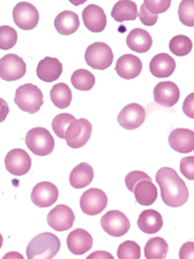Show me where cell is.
<instances>
[{
    "label": "cell",
    "instance_id": "1",
    "mask_svg": "<svg viewBox=\"0 0 194 259\" xmlns=\"http://www.w3.org/2000/svg\"><path fill=\"white\" fill-rule=\"evenodd\" d=\"M156 181L161 188L163 202L172 208L183 206L189 197L184 181L171 167H162L156 174Z\"/></svg>",
    "mask_w": 194,
    "mask_h": 259
},
{
    "label": "cell",
    "instance_id": "2",
    "mask_svg": "<svg viewBox=\"0 0 194 259\" xmlns=\"http://www.w3.org/2000/svg\"><path fill=\"white\" fill-rule=\"evenodd\" d=\"M60 249V240L51 233H42L29 242L27 256L29 259L53 258Z\"/></svg>",
    "mask_w": 194,
    "mask_h": 259
},
{
    "label": "cell",
    "instance_id": "3",
    "mask_svg": "<svg viewBox=\"0 0 194 259\" xmlns=\"http://www.w3.org/2000/svg\"><path fill=\"white\" fill-rule=\"evenodd\" d=\"M14 102L22 111L32 115L36 114L43 105V92L33 83L23 84L16 90Z\"/></svg>",
    "mask_w": 194,
    "mask_h": 259
},
{
    "label": "cell",
    "instance_id": "4",
    "mask_svg": "<svg viewBox=\"0 0 194 259\" xmlns=\"http://www.w3.org/2000/svg\"><path fill=\"white\" fill-rule=\"evenodd\" d=\"M28 149L34 154L45 156L50 154L54 150V139L48 130L37 127L30 130L25 139Z\"/></svg>",
    "mask_w": 194,
    "mask_h": 259
},
{
    "label": "cell",
    "instance_id": "5",
    "mask_svg": "<svg viewBox=\"0 0 194 259\" xmlns=\"http://www.w3.org/2000/svg\"><path fill=\"white\" fill-rule=\"evenodd\" d=\"M87 65L94 69L105 70L112 65L113 53L111 48L103 42L90 45L85 52Z\"/></svg>",
    "mask_w": 194,
    "mask_h": 259
},
{
    "label": "cell",
    "instance_id": "6",
    "mask_svg": "<svg viewBox=\"0 0 194 259\" xmlns=\"http://www.w3.org/2000/svg\"><path fill=\"white\" fill-rule=\"evenodd\" d=\"M92 131V124L85 118L74 120L65 132L64 139L67 146L72 149L84 147L91 138Z\"/></svg>",
    "mask_w": 194,
    "mask_h": 259
},
{
    "label": "cell",
    "instance_id": "7",
    "mask_svg": "<svg viewBox=\"0 0 194 259\" xmlns=\"http://www.w3.org/2000/svg\"><path fill=\"white\" fill-rule=\"evenodd\" d=\"M27 72L24 60L15 54L5 55L0 59V77L5 81L19 80Z\"/></svg>",
    "mask_w": 194,
    "mask_h": 259
},
{
    "label": "cell",
    "instance_id": "8",
    "mask_svg": "<svg viewBox=\"0 0 194 259\" xmlns=\"http://www.w3.org/2000/svg\"><path fill=\"white\" fill-rule=\"evenodd\" d=\"M12 17L17 27L26 31L35 29L40 20L38 9L32 3L25 1L15 5L12 11Z\"/></svg>",
    "mask_w": 194,
    "mask_h": 259
},
{
    "label": "cell",
    "instance_id": "9",
    "mask_svg": "<svg viewBox=\"0 0 194 259\" xmlns=\"http://www.w3.org/2000/svg\"><path fill=\"white\" fill-rule=\"evenodd\" d=\"M108 206V196L98 188H91L85 191L80 198V208L88 216L101 214Z\"/></svg>",
    "mask_w": 194,
    "mask_h": 259
},
{
    "label": "cell",
    "instance_id": "10",
    "mask_svg": "<svg viewBox=\"0 0 194 259\" xmlns=\"http://www.w3.org/2000/svg\"><path fill=\"white\" fill-rule=\"evenodd\" d=\"M103 230L111 237L119 238L128 233L130 222L128 218L118 210L108 211L101 219Z\"/></svg>",
    "mask_w": 194,
    "mask_h": 259
},
{
    "label": "cell",
    "instance_id": "11",
    "mask_svg": "<svg viewBox=\"0 0 194 259\" xmlns=\"http://www.w3.org/2000/svg\"><path fill=\"white\" fill-rule=\"evenodd\" d=\"M146 119V111L138 103H131L124 106L117 116L118 124L127 131L138 129Z\"/></svg>",
    "mask_w": 194,
    "mask_h": 259
},
{
    "label": "cell",
    "instance_id": "12",
    "mask_svg": "<svg viewBox=\"0 0 194 259\" xmlns=\"http://www.w3.org/2000/svg\"><path fill=\"white\" fill-rule=\"evenodd\" d=\"M4 163L7 171L12 175L23 176L30 171L32 159L25 150L14 149L6 154Z\"/></svg>",
    "mask_w": 194,
    "mask_h": 259
},
{
    "label": "cell",
    "instance_id": "13",
    "mask_svg": "<svg viewBox=\"0 0 194 259\" xmlns=\"http://www.w3.org/2000/svg\"><path fill=\"white\" fill-rule=\"evenodd\" d=\"M48 226L56 232H65L72 228L75 222V215L71 208L60 204L53 208L46 217Z\"/></svg>",
    "mask_w": 194,
    "mask_h": 259
},
{
    "label": "cell",
    "instance_id": "14",
    "mask_svg": "<svg viewBox=\"0 0 194 259\" xmlns=\"http://www.w3.org/2000/svg\"><path fill=\"white\" fill-rule=\"evenodd\" d=\"M57 187L48 181H43L35 185L31 193V200L39 208H47L58 199Z\"/></svg>",
    "mask_w": 194,
    "mask_h": 259
},
{
    "label": "cell",
    "instance_id": "15",
    "mask_svg": "<svg viewBox=\"0 0 194 259\" xmlns=\"http://www.w3.org/2000/svg\"><path fill=\"white\" fill-rule=\"evenodd\" d=\"M154 100L163 107L172 108L179 100L180 92L177 85L173 81L159 82L153 91Z\"/></svg>",
    "mask_w": 194,
    "mask_h": 259
},
{
    "label": "cell",
    "instance_id": "16",
    "mask_svg": "<svg viewBox=\"0 0 194 259\" xmlns=\"http://www.w3.org/2000/svg\"><path fill=\"white\" fill-rule=\"evenodd\" d=\"M82 19L87 29L93 33H101L107 27V15L97 4H90L82 12Z\"/></svg>",
    "mask_w": 194,
    "mask_h": 259
},
{
    "label": "cell",
    "instance_id": "17",
    "mask_svg": "<svg viewBox=\"0 0 194 259\" xmlns=\"http://www.w3.org/2000/svg\"><path fill=\"white\" fill-rule=\"evenodd\" d=\"M142 67V62L138 57L126 54L117 60L115 71L121 78L130 80L137 77L141 73Z\"/></svg>",
    "mask_w": 194,
    "mask_h": 259
},
{
    "label": "cell",
    "instance_id": "18",
    "mask_svg": "<svg viewBox=\"0 0 194 259\" xmlns=\"http://www.w3.org/2000/svg\"><path fill=\"white\" fill-rule=\"evenodd\" d=\"M169 144L173 151L189 153L194 151V132L192 130H173L169 136Z\"/></svg>",
    "mask_w": 194,
    "mask_h": 259
},
{
    "label": "cell",
    "instance_id": "19",
    "mask_svg": "<svg viewBox=\"0 0 194 259\" xmlns=\"http://www.w3.org/2000/svg\"><path fill=\"white\" fill-rule=\"evenodd\" d=\"M67 247L75 255H83L93 246L92 236L83 229H76L67 237Z\"/></svg>",
    "mask_w": 194,
    "mask_h": 259
},
{
    "label": "cell",
    "instance_id": "20",
    "mask_svg": "<svg viewBox=\"0 0 194 259\" xmlns=\"http://www.w3.org/2000/svg\"><path fill=\"white\" fill-rule=\"evenodd\" d=\"M63 67L62 64L56 58L45 57L37 66V75L43 82H53L57 80L61 73Z\"/></svg>",
    "mask_w": 194,
    "mask_h": 259
},
{
    "label": "cell",
    "instance_id": "21",
    "mask_svg": "<svg viewBox=\"0 0 194 259\" xmlns=\"http://www.w3.org/2000/svg\"><path fill=\"white\" fill-rule=\"evenodd\" d=\"M175 66L174 59L166 53H161L153 57L149 69L155 77L166 78L173 74Z\"/></svg>",
    "mask_w": 194,
    "mask_h": 259
},
{
    "label": "cell",
    "instance_id": "22",
    "mask_svg": "<svg viewBox=\"0 0 194 259\" xmlns=\"http://www.w3.org/2000/svg\"><path fill=\"white\" fill-rule=\"evenodd\" d=\"M163 225L164 221L162 215L158 211L152 209L143 211L137 221V226L140 231L147 235L159 233L162 230Z\"/></svg>",
    "mask_w": 194,
    "mask_h": 259
},
{
    "label": "cell",
    "instance_id": "23",
    "mask_svg": "<svg viewBox=\"0 0 194 259\" xmlns=\"http://www.w3.org/2000/svg\"><path fill=\"white\" fill-rule=\"evenodd\" d=\"M54 27L59 35L69 36L74 34L80 27L79 16L70 10L60 12L54 19Z\"/></svg>",
    "mask_w": 194,
    "mask_h": 259
},
{
    "label": "cell",
    "instance_id": "24",
    "mask_svg": "<svg viewBox=\"0 0 194 259\" xmlns=\"http://www.w3.org/2000/svg\"><path fill=\"white\" fill-rule=\"evenodd\" d=\"M127 47L131 51L143 54L147 53L151 49L153 45V39L149 32L144 29L135 28L130 31L126 38Z\"/></svg>",
    "mask_w": 194,
    "mask_h": 259
},
{
    "label": "cell",
    "instance_id": "25",
    "mask_svg": "<svg viewBox=\"0 0 194 259\" xmlns=\"http://www.w3.org/2000/svg\"><path fill=\"white\" fill-rule=\"evenodd\" d=\"M135 200L142 206H151L158 198V189L152 180H140L134 187Z\"/></svg>",
    "mask_w": 194,
    "mask_h": 259
},
{
    "label": "cell",
    "instance_id": "26",
    "mask_svg": "<svg viewBox=\"0 0 194 259\" xmlns=\"http://www.w3.org/2000/svg\"><path fill=\"white\" fill-rule=\"evenodd\" d=\"M94 169L88 162H81L76 165L69 175L70 185L75 189H82L92 183Z\"/></svg>",
    "mask_w": 194,
    "mask_h": 259
},
{
    "label": "cell",
    "instance_id": "27",
    "mask_svg": "<svg viewBox=\"0 0 194 259\" xmlns=\"http://www.w3.org/2000/svg\"><path fill=\"white\" fill-rule=\"evenodd\" d=\"M110 15L112 19L120 23L124 21H134L138 15L137 5L134 1H117L113 5Z\"/></svg>",
    "mask_w": 194,
    "mask_h": 259
},
{
    "label": "cell",
    "instance_id": "28",
    "mask_svg": "<svg viewBox=\"0 0 194 259\" xmlns=\"http://www.w3.org/2000/svg\"><path fill=\"white\" fill-rule=\"evenodd\" d=\"M50 100L57 108H68L72 101V91L66 83L60 82L50 89Z\"/></svg>",
    "mask_w": 194,
    "mask_h": 259
},
{
    "label": "cell",
    "instance_id": "29",
    "mask_svg": "<svg viewBox=\"0 0 194 259\" xmlns=\"http://www.w3.org/2000/svg\"><path fill=\"white\" fill-rule=\"evenodd\" d=\"M169 245L162 238H153L148 240L144 247V254L147 259H163L167 257Z\"/></svg>",
    "mask_w": 194,
    "mask_h": 259
},
{
    "label": "cell",
    "instance_id": "30",
    "mask_svg": "<svg viewBox=\"0 0 194 259\" xmlns=\"http://www.w3.org/2000/svg\"><path fill=\"white\" fill-rule=\"evenodd\" d=\"M71 83L77 90L89 91L95 85L96 78L91 71L84 68H80L72 73Z\"/></svg>",
    "mask_w": 194,
    "mask_h": 259
},
{
    "label": "cell",
    "instance_id": "31",
    "mask_svg": "<svg viewBox=\"0 0 194 259\" xmlns=\"http://www.w3.org/2000/svg\"><path fill=\"white\" fill-rule=\"evenodd\" d=\"M169 49L173 55L177 57H184L192 51V41L184 35L174 36L169 44Z\"/></svg>",
    "mask_w": 194,
    "mask_h": 259
},
{
    "label": "cell",
    "instance_id": "32",
    "mask_svg": "<svg viewBox=\"0 0 194 259\" xmlns=\"http://www.w3.org/2000/svg\"><path fill=\"white\" fill-rule=\"evenodd\" d=\"M18 41L17 31L7 25L0 27V50L8 51L15 47Z\"/></svg>",
    "mask_w": 194,
    "mask_h": 259
},
{
    "label": "cell",
    "instance_id": "33",
    "mask_svg": "<svg viewBox=\"0 0 194 259\" xmlns=\"http://www.w3.org/2000/svg\"><path fill=\"white\" fill-rule=\"evenodd\" d=\"M74 120L76 119L72 114H69V113L58 114L53 118L51 123V128L59 139H64L66 130Z\"/></svg>",
    "mask_w": 194,
    "mask_h": 259
},
{
    "label": "cell",
    "instance_id": "34",
    "mask_svg": "<svg viewBox=\"0 0 194 259\" xmlns=\"http://www.w3.org/2000/svg\"><path fill=\"white\" fill-rule=\"evenodd\" d=\"M118 259H139L141 257V249L137 242L125 240L119 244L117 248Z\"/></svg>",
    "mask_w": 194,
    "mask_h": 259
},
{
    "label": "cell",
    "instance_id": "35",
    "mask_svg": "<svg viewBox=\"0 0 194 259\" xmlns=\"http://www.w3.org/2000/svg\"><path fill=\"white\" fill-rule=\"evenodd\" d=\"M178 18L179 21L187 27L194 26V1L182 0L178 6Z\"/></svg>",
    "mask_w": 194,
    "mask_h": 259
},
{
    "label": "cell",
    "instance_id": "36",
    "mask_svg": "<svg viewBox=\"0 0 194 259\" xmlns=\"http://www.w3.org/2000/svg\"><path fill=\"white\" fill-rule=\"evenodd\" d=\"M171 0H145L143 5L153 15L158 16V14L166 12L171 7Z\"/></svg>",
    "mask_w": 194,
    "mask_h": 259
},
{
    "label": "cell",
    "instance_id": "37",
    "mask_svg": "<svg viewBox=\"0 0 194 259\" xmlns=\"http://www.w3.org/2000/svg\"><path fill=\"white\" fill-rule=\"evenodd\" d=\"M143 179H147V180H152L151 177L147 174V173L143 172V171H131L125 176V185L127 187V189L133 192V189L135 187V185Z\"/></svg>",
    "mask_w": 194,
    "mask_h": 259
},
{
    "label": "cell",
    "instance_id": "38",
    "mask_svg": "<svg viewBox=\"0 0 194 259\" xmlns=\"http://www.w3.org/2000/svg\"><path fill=\"white\" fill-rule=\"evenodd\" d=\"M180 172L188 180H194V156H187L180 160Z\"/></svg>",
    "mask_w": 194,
    "mask_h": 259
},
{
    "label": "cell",
    "instance_id": "39",
    "mask_svg": "<svg viewBox=\"0 0 194 259\" xmlns=\"http://www.w3.org/2000/svg\"><path fill=\"white\" fill-rule=\"evenodd\" d=\"M140 19L141 23H143V25L145 26H154L157 21H158V16L157 15H153L152 13H150L145 7L144 5L142 4L141 7H140V10H139V13L137 15Z\"/></svg>",
    "mask_w": 194,
    "mask_h": 259
},
{
    "label": "cell",
    "instance_id": "40",
    "mask_svg": "<svg viewBox=\"0 0 194 259\" xmlns=\"http://www.w3.org/2000/svg\"><path fill=\"white\" fill-rule=\"evenodd\" d=\"M193 97V93H191L190 95H188V96L186 97L184 103H183V106H182V110H183L184 114H185L187 117L191 118V119H193L194 118Z\"/></svg>",
    "mask_w": 194,
    "mask_h": 259
},
{
    "label": "cell",
    "instance_id": "41",
    "mask_svg": "<svg viewBox=\"0 0 194 259\" xmlns=\"http://www.w3.org/2000/svg\"><path fill=\"white\" fill-rule=\"evenodd\" d=\"M193 242L185 243L179 251V258H192L193 257Z\"/></svg>",
    "mask_w": 194,
    "mask_h": 259
},
{
    "label": "cell",
    "instance_id": "42",
    "mask_svg": "<svg viewBox=\"0 0 194 259\" xmlns=\"http://www.w3.org/2000/svg\"><path fill=\"white\" fill-rule=\"evenodd\" d=\"M8 114H9L8 103L4 99L0 98V123L4 122L6 120Z\"/></svg>",
    "mask_w": 194,
    "mask_h": 259
},
{
    "label": "cell",
    "instance_id": "43",
    "mask_svg": "<svg viewBox=\"0 0 194 259\" xmlns=\"http://www.w3.org/2000/svg\"><path fill=\"white\" fill-rule=\"evenodd\" d=\"M92 258L113 259V256H112L111 254H109L108 252H106V251H97V252H94V253H92L90 256L87 257V259Z\"/></svg>",
    "mask_w": 194,
    "mask_h": 259
},
{
    "label": "cell",
    "instance_id": "44",
    "mask_svg": "<svg viewBox=\"0 0 194 259\" xmlns=\"http://www.w3.org/2000/svg\"><path fill=\"white\" fill-rule=\"evenodd\" d=\"M2 244H3V238H2V236H1V234H0V248H1Z\"/></svg>",
    "mask_w": 194,
    "mask_h": 259
}]
</instances>
